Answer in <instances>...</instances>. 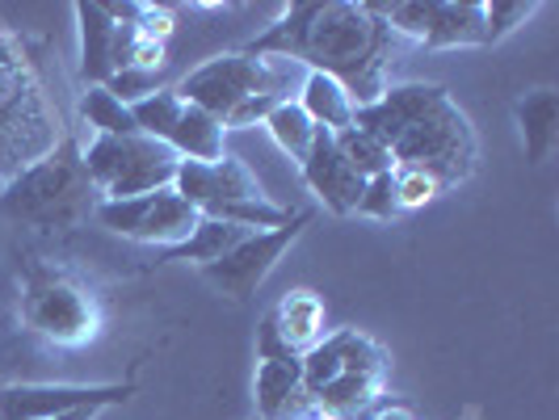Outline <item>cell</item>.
I'll return each mask as SVG.
<instances>
[{"instance_id": "obj_1", "label": "cell", "mask_w": 559, "mask_h": 420, "mask_svg": "<svg viewBox=\"0 0 559 420\" xmlns=\"http://www.w3.org/2000/svg\"><path fill=\"white\" fill-rule=\"evenodd\" d=\"M245 51L261 59L304 63L308 72L333 76L358 110V106L379 101L383 88H388L383 72L392 63L395 34L370 4L304 0V4H286L278 22L261 38H252Z\"/></svg>"}, {"instance_id": "obj_2", "label": "cell", "mask_w": 559, "mask_h": 420, "mask_svg": "<svg viewBox=\"0 0 559 420\" xmlns=\"http://www.w3.org/2000/svg\"><path fill=\"white\" fill-rule=\"evenodd\" d=\"M354 127L392 152L395 168H420L442 190L476 172V131L442 84H395L354 110Z\"/></svg>"}, {"instance_id": "obj_3", "label": "cell", "mask_w": 559, "mask_h": 420, "mask_svg": "<svg viewBox=\"0 0 559 420\" xmlns=\"http://www.w3.org/2000/svg\"><path fill=\"white\" fill-rule=\"evenodd\" d=\"M63 140L59 110L43 88L34 59L9 29H0V185L51 156Z\"/></svg>"}, {"instance_id": "obj_4", "label": "cell", "mask_w": 559, "mask_h": 420, "mask_svg": "<svg viewBox=\"0 0 559 420\" xmlns=\"http://www.w3.org/2000/svg\"><path fill=\"white\" fill-rule=\"evenodd\" d=\"M97 190L84 172L81 143L68 140L59 143L51 156H43L38 165L22 168L17 177H9L0 185V211L13 224L26 227H81L93 211H97Z\"/></svg>"}, {"instance_id": "obj_5", "label": "cell", "mask_w": 559, "mask_h": 420, "mask_svg": "<svg viewBox=\"0 0 559 420\" xmlns=\"http://www.w3.org/2000/svg\"><path fill=\"white\" fill-rule=\"evenodd\" d=\"M22 324L59 349H81L102 333V303L72 274L34 261L22 278Z\"/></svg>"}, {"instance_id": "obj_6", "label": "cell", "mask_w": 559, "mask_h": 420, "mask_svg": "<svg viewBox=\"0 0 559 420\" xmlns=\"http://www.w3.org/2000/svg\"><path fill=\"white\" fill-rule=\"evenodd\" d=\"M81 160L102 202L168 190L181 165L168 143L143 135H97L88 147H81Z\"/></svg>"}, {"instance_id": "obj_7", "label": "cell", "mask_w": 559, "mask_h": 420, "mask_svg": "<svg viewBox=\"0 0 559 420\" xmlns=\"http://www.w3.org/2000/svg\"><path fill=\"white\" fill-rule=\"evenodd\" d=\"M286 76L290 63L286 59H261L249 51H227L206 63H198L190 76H181V84L173 88L186 106L215 113L219 122H227V113L240 101H249L257 93H286Z\"/></svg>"}, {"instance_id": "obj_8", "label": "cell", "mask_w": 559, "mask_h": 420, "mask_svg": "<svg viewBox=\"0 0 559 420\" xmlns=\"http://www.w3.org/2000/svg\"><path fill=\"white\" fill-rule=\"evenodd\" d=\"M93 219L106 227V231H114V236L173 249V244H181V240L194 231V224L202 219V215H198L194 206L168 185V190H156V194L97 202Z\"/></svg>"}, {"instance_id": "obj_9", "label": "cell", "mask_w": 559, "mask_h": 420, "mask_svg": "<svg viewBox=\"0 0 559 420\" xmlns=\"http://www.w3.org/2000/svg\"><path fill=\"white\" fill-rule=\"evenodd\" d=\"M308 224L311 211H295L290 224L274 227V231H252L249 240H240L227 256H219L215 265H206L202 278H206V286H215L219 295L245 303V299H252L261 290V281L274 274V265L290 252V244L304 236Z\"/></svg>"}, {"instance_id": "obj_10", "label": "cell", "mask_w": 559, "mask_h": 420, "mask_svg": "<svg viewBox=\"0 0 559 420\" xmlns=\"http://www.w3.org/2000/svg\"><path fill=\"white\" fill-rule=\"evenodd\" d=\"M135 395V383H9L0 387V420H51L72 408H114Z\"/></svg>"}, {"instance_id": "obj_11", "label": "cell", "mask_w": 559, "mask_h": 420, "mask_svg": "<svg viewBox=\"0 0 559 420\" xmlns=\"http://www.w3.org/2000/svg\"><path fill=\"white\" fill-rule=\"evenodd\" d=\"M173 190L194 206L198 215L206 206H219V202H240V197H265V190L257 185V177L249 172L245 160L224 156V160H211V165H198V160H181L177 177H173Z\"/></svg>"}, {"instance_id": "obj_12", "label": "cell", "mask_w": 559, "mask_h": 420, "mask_svg": "<svg viewBox=\"0 0 559 420\" xmlns=\"http://www.w3.org/2000/svg\"><path fill=\"white\" fill-rule=\"evenodd\" d=\"M383 362H388L383 349L366 333H358V328H341L333 336H320L308 353L299 358L304 392L311 399L320 387H329L336 374H345V370H383Z\"/></svg>"}, {"instance_id": "obj_13", "label": "cell", "mask_w": 559, "mask_h": 420, "mask_svg": "<svg viewBox=\"0 0 559 420\" xmlns=\"http://www.w3.org/2000/svg\"><path fill=\"white\" fill-rule=\"evenodd\" d=\"M299 172H304L316 202H324V211H333V215H354L358 211L366 181L336 156V143L329 131H316L308 156L299 160Z\"/></svg>"}, {"instance_id": "obj_14", "label": "cell", "mask_w": 559, "mask_h": 420, "mask_svg": "<svg viewBox=\"0 0 559 420\" xmlns=\"http://www.w3.org/2000/svg\"><path fill=\"white\" fill-rule=\"evenodd\" d=\"M76 26H81V76L84 84H106L122 68L131 47V26H118L106 4L81 0L76 4Z\"/></svg>"}, {"instance_id": "obj_15", "label": "cell", "mask_w": 559, "mask_h": 420, "mask_svg": "<svg viewBox=\"0 0 559 420\" xmlns=\"http://www.w3.org/2000/svg\"><path fill=\"white\" fill-rule=\"evenodd\" d=\"M252 404H257V420H320V412L311 408L308 392H304L299 358H290V362H257Z\"/></svg>"}, {"instance_id": "obj_16", "label": "cell", "mask_w": 559, "mask_h": 420, "mask_svg": "<svg viewBox=\"0 0 559 420\" xmlns=\"http://www.w3.org/2000/svg\"><path fill=\"white\" fill-rule=\"evenodd\" d=\"M518 131H522V152L531 165L551 160L559 147V93L556 88H531L526 97H518L513 106Z\"/></svg>"}, {"instance_id": "obj_17", "label": "cell", "mask_w": 559, "mask_h": 420, "mask_svg": "<svg viewBox=\"0 0 559 420\" xmlns=\"http://www.w3.org/2000/svg\"><path fill=\"white\" fill-rule=\"evenodd\" d=\"M429 51H450V47H484V4L479 0H433L429 9V29L425 43Z\"/></svg>"}, {"instance_id": "obj_18", "label": "cell", "mask_w": 559, "mask_h": 420, "mask_svg": "<svg viewBox=\"0 0 559 420\" xmlns=\"http://www.w3.org/2000/svg\"><path fill=\"white\" fill-rule=\"evenodd\" d=\"M168 147L177 160H198V165H211V160H224L227 156V127L215 118V113L198 110V106H186L173 135H168Z\"/></svg>"}, {"instance_id": "obj_19", "label": "cell", "mask_w": 559, "mask_h": 420, "mask_svg": "<svg viewBox=\"0 0 559 420\" xmlns=\"http://www.w3.org/2000/svg\"><path fill=\"white\" fill-rule=\"evenodd\" d=\"M270 320L278 328L282 345L290 353H299V358L324 336V303H320L316 290H290V295H282V303L270 311Z\"/></svg>"}, {"instance_id": "obj_20", "label": "cell", "mask_w": 559, "mask_h": 420, "mask_svg": "<svg viewBox=\"0 0 559 420\" xmlns=\"http://www.w3.org/2000/svg\"><path fill=\"white\" fill-rule=\"evenodd\" d=\"M379 387H383V370H345L329 387L311 395V408L324 420H349L354 412L374 404Z\"/></svg>"}, {"instance_id": "obj_21", "label": "cell", "mask_w": 559, "mask_h": 420, "mask_svg": "<svg viewBox=\"0 0 559 420\" xmlns=\"http://www.w3.org/2000/svg\"><path fill=\"white\" fill-rule=\"evenodd\" d=\"M299 110L308 113L320 131H329V135L354 127V101H349V93L333 76H324V72H308L304 76V84H299Z\"/></svg>"}, {"instance_id": "obj_22", "label": "cell", "mask_w": 559, "mask_h": 420, "mask_svg": "<svg viewBox=\"0 0 559 420\" xmlns=\"http://www.w3.org/2000/svg\"><path fill=\"white\" fill-rule=\"evenodd\" d=\"M252 231H245V227L236 224H219V219H198L194 231L181 240V244H173V249H165V261H186V265H198V269H206V265H215L219 256H227V252L236 249L240 240H249Z\"/></svg>"}, {"instance_id": "obj_23", "label": "cell", "mask_w": 559, "mask_h": 420, "mask_svg": "<svg viewBox=\"0 0 559 420\" xmlns=\"http://www.w3.org/2000/svg\"><path fill=\"white\" fill-rule=\"evenodd\" d=\"M81 118L84 127H93L97 135H140V127L131 118V106H122L106 84H84Z\"/></svg>"}, {"instance_id": "obj_24", "label": "cell", "mask_w": 559, "mask_h": 420, "mask_svg": "<svg viewBox=\"0 0 559 420\" xmlns=\"http://www.w3.org/2000/svg\"><path fill=\"white\" fill-rule=\"evenodd\" d=\"M333 143H336V156L354 168L362 181H370V177H383V172H392V168H395L392 152L374 140V135H366L362 127H345V131H336Z\"/></svg>"}, {"instance_id": "obj_25", "label": "cell", "mask_w": 559, "mask_h": 420, "mask_svg": "<svg viewBox=\"0 0 559 420\" xmlns=\"http://www.w3.org/2000/svg\"><path fill=\"white\" fill-rule=\"evenodd\" d=\"M265 131L274 135L282 156H290V160L299 165V160L308 156V147H311V140H316V131H320V127L311 122L308 113L299 110V101H290V97H286L278 110L265 118Z\"/></svg>"}, {"instance_id": "obj_26", "label": "cell", "mask_w": 559, "mask_h": 420, "mask_svg": "<svg viewBox=\"0 0 559 420\" xmlns=\"http://www.w3.org/2000/svg\"><path fill=\"white\" fill-rule=\"evenodd\" d=\"M181 110H186V101H181L173 88H156L152 97H143V101L131 106V118H135V127H140L143 140L168 143V135H173V127H177Z\"/></svg>"}, {"instance_id": "obj_27", "label": "cell", "mask_w": 559, "mask_h": 420, "mask_svg": "<svg viewBox=\"0 0 559 420\" xmlns=\"http://www.w3.org/2000/svg\"><path fill=\"white\" fill-rule=\"evenodd\" d=\"M534 13H538V4H522V0H488V4H484V47L509 38L518 26H526Z\"/></svg>"}, {"instance_id": "obj_28", "label": "cell", "mask_w": 559, "mask_h": 420, "mask_svg": "<svg viewBox=\"0 0 559 420\" xmlns=\"http://www.w3.org/2000/svg\"><path fill=\"white\" fill-rule=\"evenodd\" d=\"M392 181L400 211H417V206H425V202H433V197L442 194V185L429 172H420V168H392Z\"/></svg>"}, {"instance_id": "obj_29", "label": "cell", "mask_w": 559, "mask_h": 420, "mask_svg": "<svg viewBox=\"0 0 559 420\" xmlns=\"http://www.w3.org/2000/svg\"><path fill=\"white\" fill-rule=\"evenodd\" d=\"M354 215L379 219V224H392L395 215H404V211H400V202H395L392 172H383V177H370V181H366L362 202H358V211H354Z\"/></svg>"}, {"instance_id": "obj_30", "label": "cell", "mask_w": 559, "mask_h": 420, "mask_svg": "<svg viewBox=\"0 0 559 420\" xmlns=\"http://www.w3.org/2000/svg\"><path fill=\"white\" fill-rule=\"evenodd\" d=\"M106 88H110L122 106H135V101L152 97V93L160 88V72H152V68H131V63H127V68H118L110 81H106Z\"/></svg>"}, {"instance_id": "obj_31", "label": "cell", "mask_w": 559, "mask_h": 420, "mask_svg": "<svg viewBox=\"0 0 559 420\" xmlns=\"http://www.w3.org/2000/svg\"><path fill=\"white\" fill-rule=\"evenodd\" d=\"M282 101H286V97H278V93H257V97H249V101H240V106H236V110L227 113V131H245V127H257V122H261V127H265V118H270V113L278 110Z\"/></svg>"}, {"instance_id": "obj_32", "label": "cell", "mask_w": 559, "mask_h": 420, "mask_svg": "<svg viewBox=\"0 0 559 420\" xmlns=\"http://www.w3.org/2000/svg\"><path fill=\"white\" fill-rule=\"evenodd\" d=\"M290 358H299V353H290V349L282 345L274 320L265 315V320H261V328H257V362H290Z\"/></svg>"}, {"instance_id": "obj_33", "label": "cell", "mask_w": 559, "mask_h": 420, "mask_svg": "<svg viewBox=\"0 0 559 420\" xmlns=\"http://www.w3.org/2000/svg\"><path fill=\"white\" fill-rule=\"evenodd\" d=\"M97 412H102V408H72V412H59V417H51V420H97Z\"/></svg>"}, {"instance_id": "obj_34", "label": "cell", "mask_w": 559, "mask_h": 420, "mask_svg": "<svg viewBox=\"0 0 559 420\" xmlns=\"http://www.w3.org/2000/svg\"><path fill=\"white\" fill-rule=\"evenodd\" d=\"M374 420H413V412H408V408H400V404H392V408H383Z\"/></svg>"}, {"instance_id": "obj_35", "label": "cell", "mask_w": 559, "mask_h": 420, "mask_svg": "<svg viewBox=\"0 0 559 420\" xmlns=\"http://www.w3.org/2000/svg\"><path fill=\"white\" fill-rule=\"evenodd\" d=\"M320 420H324V417H320Z\"/></svg>"}]
</instances>
